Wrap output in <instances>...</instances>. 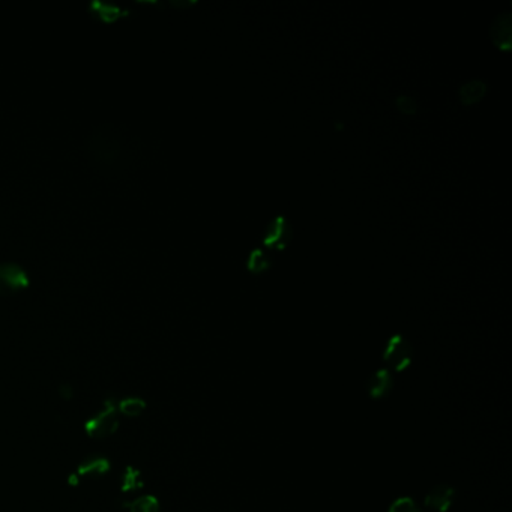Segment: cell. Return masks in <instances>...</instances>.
Instances as JSON below:
<instances>
[{"label": "cell", "mask_w": 512, "mask_h": 512, "mask_svg": "<svg viewBox=\"0 0 512 512\" xmlns=\"http://www.w3.org/2000/svg\"><path fill=\"white\" fill-rule=\"evenodd\" d=\"M119 427L117 406L113 400H107L102 409L86 421V433L93 439H106L115 435Z\"/></svg>", "instance_id": "obj_1"}, {"label": "cell", "mask_w": 512, "mask_h": 512, "mask_svg": "<svg viewBox=\"0 0 512 512\" xmlns=\"http://www.w3.org/2000/svg\"><path fill=\"white\" fill-rule=\"evenodd\" d=\"M29 285V276L24 269L15 263L0 265V293L12 294Z\"/></svg>", "instance_id": "obj_2"}, {"label": "cell", "mask_w": 512, "mask_h": 512, "mask_svg": "<svg viewBox=\"0 0 512 512\" xmlns=\"http://www.w3.org/2000/svg\"><path fill=\"white\" fill-rule=\"evenodd\" d=\"M412 359V350L409 344H407L403 338H394L389 343L388 349L385 352V361L390 368L397 371L404 370Z\"/></svg>", "instance_id": "obj_3"}, {"label": "cell", "mask_w": 512, "mask_h": 512, "mask_svg": "<svg viewBox=\"0 0 512 512\" xmlns=\"http://www.w3.org/2000/svg\"><path fill=\"white\" fill-rule=\"evenodd\" d=\"M454 500V490L448 487V485H439V487L433 489L427 499H425V505L436 512H446L449 506L453 505Z\"/></svg>", "instance_id": "obj_4"}, {"label": "cell", "mask_w": 512, "mask_h": 512, "mask_svg": "<svg viewBox=\"0 0 512 512\" xmlns=\"http://www.w3.org/2000/svg\"><path fill=\"white\" fill-rule=\"evenodd\" d=\"M110 471V463L104 457H91L78 466L77 476L78 478H99Z\"/></svg>", "instance_id": "obj_5"}, {"label": "cell", "mask_w": 512, "mask_h": 512, "mask_svg": "<svg viewBox=\"0 0 512 512\" xmlns=\"http://www.w3.org/2000/svg\"><path fill=\"white\" fill-rule=\"evenodd\" d=\"M390 389H392V377L386 370L377 371L368 383V390L372 398H383L390 392Z\"/></svg>", "instance_id": "obj_6"}, {"label": "cell", "mask_w": 512, "mask_h": 512, "mask_svg": "<svg viewBox=\"0 0 512 512\" xmlns=\"http://www.w3.org/2000/svg\"><path fill=\"white\" fill-rule=\"evenodd\" d=\"M91 12L93 15H97L98 19L104 23H113L126 14V11H124L122 8L111 5V3H104V2H93L91 5Z\"/></svg>", "instance_id": "obj_7"}, {"label": "cell", "mask_w": 512, "mask_h": 512, "mask_svg": "<svg viewBox=\"0 0 512 512\" xmlns=\"http://www.w3.org/2000/svg\"><path fill=\"white\" fill-rule=\"evenodd\" d=\"M146 410V401L140 397H126L117 403V412L126 418H137Z\"/></svg>", "instance_id": "obj_8"}, {"label": "cell", "mask_w": 512, "mask_h": 512, "mask_svg": "<svg viewBox=\"0 0 512 512\" xmlns=\"http://www.w3.org/2000/svg\"><path fill=\"white\" fill-rule=\"evenodd\" d=\"M122 506L128 512H160V502L153 496H143L131 502H124Z\"/></svg>", "instance_id": "obj_9"}, {"label": "cell", "mask_w": 512, "mask_h": 512, "mask_svg": "<svg viewBox=\"0 0 512 512\" xmlns=\"http://www.w3.org/2000/svg\"><path fill=\"white\" fill-rule=\"evenodd\" d=\"M142 487H143V480H142L140 472H138L137 468H134L133 466H128L125 468L122 478H120V490H122L124 493H129V491H134Z\"/></svg>", "instance_id": "obj_10"}, {"label": "cell", "mask_w": 512, "mask_h": 512, "mask_svg": "<svg viewBox=\"0 0 512 512\" xmlns=\"http://www.w3.org/2000/svg\"><path fill=\"white\" fill-rule=\"evenodd\" d=\"M484 84L482 83H468L466 84L462 91V99L466 104H472L478 101L484 95Z\"/></svg>", "instance_id": "obj_11"}, {"label": "cell", "mask_w": 512, "mask_h": 512, "mask_svg": "<svg viewBox=\"0 0 512 512\" xmlns=\"http://www.w3.org/2000/svg\"><path fill=\"white\" fill-rule=\"evenodd\" d=\"M388 512H422L410 497L397 499Z\"/></svg>", "instance_id": "obj_12"}, {"label": "cell", "mask_w": 512, "mask_h": 512, "mask_svg": "<svg viewBox=\"0 0 512 512\" xmlns=\"http://www.w3.org/2000/svg\"><path fill=\"white\" fill-rule=\"evenodd\" d=\"M60 397L65 398V400H69V398L73 397V389H71V386H68V385L60 386Z\"/></svg>", "instance_id": "obj_13"}]
</instances>
